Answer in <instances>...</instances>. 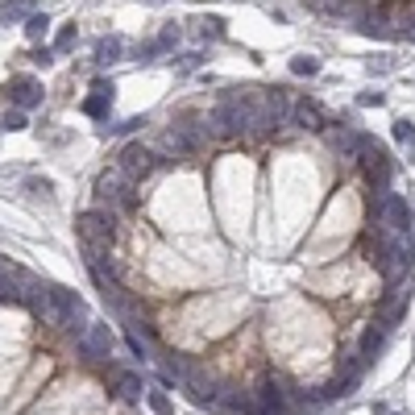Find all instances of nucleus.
<instances>
[{
  "mask_svg": "<svg viewBox=\"0 0 415 415\" xmlns=\"http://www.w3.org/2000/svg\"><path fill=\"white\" fill-rule=\"evenodd\" d=\"M208 129H212V137H241V133H249V96H224L208 112Z\"/></svg>",
  "mask_w": 415,
  "mask_h": 415,
  "instance_id": "nucleus-4",
  "label": "nucleus"
},
{
  "mask_svg": "<svg viewBox=\"0 0 415 415\" xmlns=\"http://www.w3.org/2000/svg\"><path fill=\"white\" fill-rule=\"evenodd\" d=\"M291 121L299 125V129H308V133H320L324 125H328V116H324V108L316 104V100H299V104H291Z\"/></svg>",
  "mask_w": 415,
  "mask_h": 415,
  "instance_id": "nucleus-15",
  "label": "nucleus"
},
{
  "mask_svg": "<svg viewBox=\"0 0 415 415\" xmlns=\"http://www.w3.org/2000/svg\"><path fill=\"white\" fill-rule=\"evenodd\" d=\"M96 200H100L104 208H112V212H133V208H137V183H133L121 166H108V170H100V179H96Z\"/></svg>",
  "mask_w": 415,
  "mask_h": 415,
  "instance_id": "nucleus-3",
  "label": "nucleus"
},
{
  "mask_svg": "<svg viewBox=\"0 0 415 415\" xmlns=\"http://www.w3.org/2000/svg\"><path fill=\"white\" fill-rule=\"evenodd\" d=\"M71 46H75V21H71V25H62V29H58V37H54V50H71Z\"/></svg>",
  "mask_w": 415,
  "mask_h": 415,
  "instance_id": "nucleus-24",
  "label": "nucleus"
},
{
  "mask_svg": "<svg viewBox=\"0 0 415 415\" xmlns=\"http://www.w3.org/2000/svg\"><path fill=\"white\" fill-rule=\"evenodd\" d=\"M291 71H295V75H316V71H320V58H312V54H299V58L291 62Z\"/></svg>",
  "mask_w": 415,
  "mask_h": 415,
  "instance_id": "nucleus-23",
  "label": "nucleus"
},
{
  "mask_svg": "<svg viewBox=\"0 0 415 415\" xmlns=\"http://www.w3.org/2000/svg\"><path fill=\"white\" fill-rule=\"evenodd\" d=\"M200 33H204V37H220V33H224V21H220V17H208V21H200Z\"/></svg>",
  "mask_w": 415,
  "mask_h": 415,
  "instance_id": "nucleus-25",
  "label": "nucleus"
},
{
  "mask_svg": "<svg viewBox=\"0 0 415 415\" xmlns=\"http://www.w3.org/2000/svg\"><path fill=\"white\" fill-rule=\"evenodd\" d=\"M395 37H407V42H415V21H407L403 29H395Z\"/></svg>",
  "mask_w": 415,
  "mask_h": 415,
  "instance_id": "nucleus-30",
  "label": "nucleus"
},
{
  "mask_svg": "<svg viewBox=\"0 0 415 415\" xmlns=\"http://www.w3.org/2000/svg\"><path fill=\"white\" fill-rule=\"evenodd\" d=\"M254 403H258V415L283 412V407H287V391H283L279 382H262V387H254Z\"/></svg>",
  "mask_w": 415,
  "mask_h": 415,
  "instance_id": "nucleus-17",
  "label": "nucleus"
},
{
  "mask_svg": "<svg viewBox=\"0 0 415 415\" xmlns=\"http://www.w3.org/2000/svg\"><path fill=\"white\" fill-rule=\"evenodd\" d=\"M183 391H187V399L195 403V407H216V382H212V374H204V370H195L191 366V374L183 378Z\"/></svg>",
  "mask_w": 415,
  "mask_h": 415,
  "instance_id": "nucleus-10",
  "label": "nucleus"
},
{
  "mask_svg": "<svg viewBox=\"0 0 415 415\" xmlns=\"http://www.w3.org/2000/svg\"><path fill=\"white\" fill-rule=\"evenodd\" d=\"M8 100H12L17 108H37V104H42V83H37L33 75H12V79H8Z\"/></svg>",
  "mask_w": 415,
  "mask_h": 415,
  "instance_id": "nucleus-12",
  "label": "nucleus"
},
{
  "mask_svg": "<svg viewBox=\"0 0 415 415\" xmlns=\"http://www.w3.org/2000/svg\"><path fill=\"white\" fill-rule=\"evenodd\" d=\"M370 224L378 229H395V233H412L415 212L412 204L395 191H370Z\"/></svg>",
  "mask_w": 415,
  "mask_h": 415,
  "instance_id": "nucleus-2",
  "label": "nucleus"
},
{
  "mask_svg": "<svg viewBox=\"0 0 415 415\" xmlns=\"http://www.w3.org/2000/svg\"><path fill=\"white\" fill-rule=\"evenodd\" d=\"M0 129H4V133H21V129H29V125H25V108L4 112V116H0Z\"/></svg>",
  "mask_w": 415,
  "mask_h": 415,
  "instance_id": "nucleus-22",
  "label": "nucleus"
},
{
  "mask_svg": "<svg viewBox=\"0 0 415 415\" xmlns=\"http://www.w3.org/2000/svg\"><path fill=\"white\" fill-rule=\"evenodd\" d=\"M112 91H116V87H112L108 79H96V83H91V96L83 100V112L96 116V121H108V112H112Z\"/></svg>",
  "mask_w": 415,
  "mask_h": 415,
  "instance_id": "nucleus-14",
  "label": "nucleus"
},
{
  "mask_svg": "<svg viewBox=\"0 0 415 415\" xmlns=\"http://www.w3.org/2000/svg\"><path fill=\"white\" fill-rule=\"evenodd\" d=\"M387 341H391V324L374 320V324H366V333H362V345H357V353H362L366 362H378V357H382V349H387Z\"/></svg>",
  "mask_w": 415,
  "mask_h": 415,
  "instance_id": "nucleus-13",
  "label": "nucleus"
},
{
  "mask_svg": "<svg viewBox=\"0 0 415 415\" xmlns=\"http://www.w3.org/2000/svg\"><path fill=\"white\" fill-rule=\"evenodd\" d=\"M33 62H42V67H50V62H54V54H50V50L42 46V50H33Z\"/></svg>",
  "mask_w": 415,
  "mask_h": 415,
  "instance_id": "nucleus-29",
  "label": "nucleus"
},
{
  "mask_svg": "<svg viewBox=\"0 0 415 415\" xmlns=\"http://www.w3.org/2000/svg\"><path fill=\"white\" fill-rule=\"evenodd\" d=\"M75 229H79V241L96 245V249H108L116 241V216H112V208H87V212H79Z\"/></svg>",
  "mask_w": 415,
  "mask_h": 415,
  "instance_id": "nucleus-5",
  "label": "nucleus"
},
{
  "mask_svg": "<svg viewBox=\"0 0 415 415\" xmlns=\"http://www.w3.org/2000/svg\"><path fill=\"white\" fill-rule=\"evenodd\" d=\"M75 345H79V357H83V362H108V357H112V328H108V324H87V328L75 337Z\"/></svg>",
  "mask_w": 415,
  "mask_h": 415,
  "instance_id": "nucleus-8",
  "label": "nucleus"
},
{
  "mask_svg": "<svg viewBox=\"0 0 415 415\" xmlns=\"http://www.w3.org/2000/svg\"><path fill=\"white\" fill-rule=\"evenodd\" d=\"M357 162H362V170H366V183H370V191H391L395 162H391V154H387V145H382V141L366 137V145H362Z\"/></svg>",
  "mask_w": 415,
  "mask_h": 415,
  "instance_id": "nucleus-6",
  "label": "nucleus"
},
{
  "mask_svg": "<svg viewBox=\"0 0 415 415\" xmlns=\"http://www.w3.org/2000/svg\"><path fill=\"white\" fill-rule=\"evenodd\" d=\"M25 187H29V191H37V195H46V191H50V179H29Z\"/></svg>",
  "mask_w": 415,
  "mask_h": 415,
  "instance_id": "nucleus-28",
  "label": "nucleus"
},
{
  "mask_svg": "<svg viewBox=\"0 0 415 415\" xmlns=\"http://www.w3.org/2000/svg\"><path fill=\"white\" fill-rule=\"evenodd\" d=\"M46 29H50V17H46V12H29V17H25V37H29V42H42Z\"/></svg>",
  "mask_w": 415,
  "mask_h": 415,
  "instance_id": "nucleus-19",
  "label": "nucleus"
},
{
  "mask_svg": "<svg viewBox=\"0 0 415 415\" xmlns=\"http://www.w3.org/2000/svg\"><path fill=\"white\" fill-rule=\"evenodd\" d=\"M145 403H150L158 415H170V403H166V395H162V391H150V395H145Z\"/></svg>",
  "mask_w": 415,
  "mask_h": 415,
  "instance_id": "nucleus-26",
  "label": "nucleus"
},
{
  "mask_svg": "<svg viewBox=\"0 0 415 415\" xmlns=\"http://www.w3.org/2000/svg\"><path fill=\"white\" fill-rule=\"evenodd\" d=\"M121 50H125L121 37H100V42H96V62H116Z\"/></svg>",
  "mask_w": 415,
  "mask_h": 415,
  "instance_id": "nucleus-20",
  "label": "nucleus"
},
{
  "mask_svg": "<svg viewBox=\"0 0 415 415\" xmlns=\"http://www.w3.org/2000/svg\"><path fill=\"white\" fill-rule=\"evenodd\" d=\"M382 100H387V96H382V91H366V96H362V104H374V108H378V104H382Z\"/></svg>",
  "mask_w": 415,
  "mask_h": 415,
  "instance_id": "nucleus-31",
  "label": "nucleus"
},
{
  "mask_svg": "<svg viewBox=\"0 0 415 415\" xmlns=\"http://www.w3.org/2000/svg\"><path fill=\"white\" fill-rule=\"evenodd\" d=\"M112 378H116V399H125V403H137V399H141V391H145L141 374H116V370H112Z\"/></svg>",
  "mask_w": 415,
  "mask_h": 415,
  "instance_id": "nucleus-18",
  "label": "nucleus"
},
{
  "mask_svg": "<svg viewBox=\"0 0 415 415\" xmlns=\"http://www.w3.org/2000/svg\"><path fill=\"white\" fill-rule=\"evenodd\" d=\"M158 150L166 154L162 162H187V158H195V145H191V137L175 125V129H166L162 137H158Z\"/></svg>",
  "mask_w": 415,
  "mask_h": 415,
  "instance_id": "nucleus-11",
  "label": "nucleus"
},
{
  "mask_svg": "<svg viewBox=\"0 0 415 415\" xmlns=\"http://www.w3.org/2000/svg\"><path fill=\"white\" fill-rule=\"evenodd\" d=\"M216 412H220V415H258L254 391H241V387H220V391H216Z\"/></svg>",
  "mask_w": 415,
  "mask_h": 415,
  "instance_id": "nucleus-9",
  "label": "nucleus"
},
{
  "mask_svg": "<svg viewBox=\"0 0 415 415\" xmlns=\"http://www.w3.org/2000/svg\"><path fill=\"white\" fill-rule=\"evenodd\" d=\"M29 12H33L29 0H4V4H0V21H25Z\"/></svg>",
  "mask_w": 415,
  "mask_h": 415,
  "instance_id": "nucleus-21",
  "label": "nucleus"
},
{
  "mask_svg": "<svg viewBox=\"0 0 415 415\" xmlns=\"http://www.w3.org/2000/svg\"><path fill=\"white\" fill-rule=\"evenodd\" d=\"M366 137H370V133H357V129H349V125L341 121V129L333 133V150H337L341 158H357L362 145H366Z\"/></svg>",
  "mask_w": 415,
  "mask_h": 415,
  "instance_id": "nucleus-16",
  "label": "nucleus"
},
{
  "mask_svg": "<svg viewBox=\"0 0 415 415\" xmlns=\"http://www.w3.org/2000/svg\"><path fill=\"white\" fill-rule=\"evenodd\" d=\"M4 270H8V262H0V274H4Z\"/></svg>",
  "mask_w": 415,
  "mask_h": 415,
  "instance_id": "nucleus-32",
  "label": "nucleus"
},
{
  "mask_svg": "<svg viewBox=\"0 0 415 415\" xmlns=\"http://www.w3.org/2000/svg\"><path fill=\"white\" fill-rule=\"evenodd\" d=\"M370 262L378 266V274L387 283L395 279H407L412 274V262H415V241L412 233H395V229H378L370 233Z\"/></svg>",
  "mask_w": 415,
  "mask_h": 415,
  "instance_id": "nucleus-1",
  "label": "nucleus"
},
{
  "mask_svg": "<svg viewBox=\"0 0 415 415\" xmlns=\"http://www.w3.org/2000/svg\"><path fill=\"white\" fill-rule=\"evenodd\" d=\"M395 137H399L403 145H412V141H415V125H412V121H395Z\"/></svg>",
  "mask_w": 415,
  "mask_h": 415,
  "instance_id": "nucleus-27",
  "label": "nucleus"
},
{
  "mask_svg": "<svg viewBox=\"0 0 415 415\" xmlns=\"http://www.w3.org/2000/svg\"><path fill=\"white\" fill-rule=\"evenodd\" d=\"M162 158L150 150V145H141V141H129V145H121V154H116V166L133 179V183H141V179H150L154 175V166H158Z\"/></svg>",
  "mask_w": 415,
  "mask_h": 415,
  "instance_id": "nucleus-7",
  "label": "nucleus"
}]
</instances>
